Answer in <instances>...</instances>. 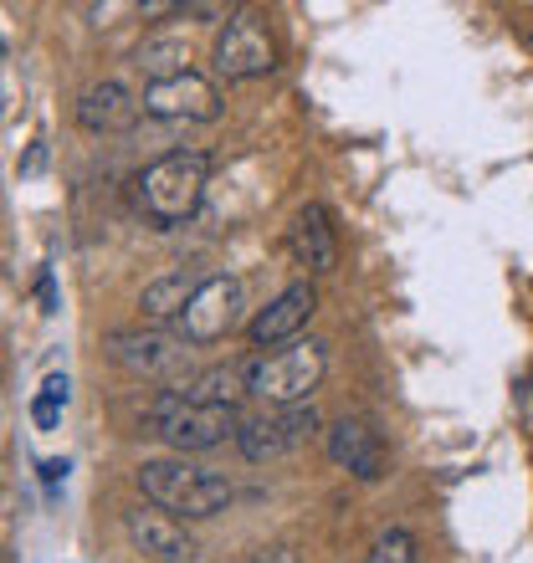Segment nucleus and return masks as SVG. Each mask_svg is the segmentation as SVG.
<instances>
[{
	"instance_id": "1",
	"label": "nucleus",
	"mask_w": 533,
	"mask_h": 563,
	"mask_svg": "<svg viewBox=\"0 0 533 563\" xmlns=\"http://www.w3.org/2000/svg\"><path fill=\"white\" fill-rule=\"evenodd\" d=\"M139 492H144L149 507H160L170 518L191 522V518H216L231 507L237 487L226 482V476L206 472V466H195L185 456H170V461H144L139 466Z\"/></svg>"
},
{
	"instance_id": "2",
	"label": "nucleus",
	"mask_w": 533,
	"mask_h": 563,
	"mask_svg": "<svg viewBox=\"0 0 533 563\" xmlns=\"http://www.w3.org/2000/svg\"><path fill=\"white\" fill-rule=\"evenodd\" d=\"M210 190V159L206 154H185V148H175V154H164V159H154L139 175V206H144L149 221L160 225H180L191 221L195 210H200V200H206Z\"/></svg>"
},
{
	"instance_id": "3",
	"label": "nucleus",
	"mask_w": 533,
	"mask_h": 563,
	"mask_svg": "<svg viewBox=\"0 0 533 563\" xmlns=\"http://www.w3.org/2000/svg\"><path fill=\"white\" fill-rule=\"evenodd\" d=\"M328 374V349L318 339H293L278 354H257L252 358V395L266 400V410L282 405H308L313 389L324 385Z\"/></svg>"
},
{
	"instance_id": "4",
	"label": "nucleus",
	"mask_w": 533,
	"mask_h": 563,
	"mask_svg": "<svg viewBox=\"0 0 533 563\" xmlns=\"http://www.w3.org/2000/svg\"><path fill=\"white\" fill-rule=\"evenodd\" d=\"M149 430L160 435L164 445H175L180 456H191V451H210V445L221 441H237V410H216V405H195L185 400L180 389H164V395H154L144 410Z\"/></svg>"
},
{
	"instance_id": "5",
	"label": "nucleus",
	"mask_w": 533,
	"mask_h": 563,
	"mask_svg": "<svg viewBox=\"0 0 533 563\" xmlns=\"http://www.w3.org/2000/svg\"><path fill=\"white\" fill-rule=\"evenodd\" d=\"M108 358L139 379H160V385H185V374H191V343L170 328H123L108 339Z\"/></svg>"
},
{
	"instance_id": "6",
	"label": "nucleus",
	"mask_w": 533,
	"mask_h": 563,
	"mask_svg": "<svg viewBox=\"0 0 533 563\" xmlns=\"http://www.w3.org/2000/svg\"><path fill=\"white\" fill-rule=\"evenodd\" d=\"M318 435V410L313 405H282V410H262V416L241 420L237 445L247 461H278L293 456Z\"/></svg>"
},
{
	"instance_id": "7",
	"label": "nucleus",
	"mask_w": 533,
	"mask_h": 563,
	"mask_svg": "<svg viewBox=\"0 0 533 563\" xmlns=\"http://www.w3.org/2000/svg\"><path fill=\"white\" fill-rule=\"evenodd\" d=\"M241 312H247V292H241L237 277H226V272H210L200 287H195L191 308L180 312V339L185 343H216L226 339L231 328L241 323Z\"/></svg>"
},
{
	"instance_id": "8",
	"label": "nucleus",
	"mask_w": 533,
	"mask_h": 563,
	"mask_svg": "<svg viewBox=\"0 0 533 563\" xmlns=\"http://www.w3.org/2000/svg\"><path fill=\"white\" fill-rule=\"evenodd\" d=\"M210 62H216V73L226 82H252V77H266L278 67V46H272V36H266V26L257 15H231Z\"/></svg>"
},
{
	"instance_id": "9",
	"label": "nucleus",
	"mask_w": 533,
	"mask_h": 563,
	"mask_svg": "<svg viewBox=\"0 0 533 563\" xmlns=\"http://www.w3.org/2000/svg\"><path fill=\"white\" fill-rule=\"evenodd\" d=\"M123 533H129L133 553L149 563H191L195 559V538L185 533V522L160 512V507H149V503L123 512Z\"/></svg>"
},
{
	"instance_id": "10",
	"label": "nucleus",
	"mask_w": 533,
	"mask_h": 563,
	"mask_svg": "<svg viewBox=\"0 0 533 563\" xmlns=\"http://www.w3.org/2000/svg\"><path fill=\"white\" fill-rule=\"evenodd\" d=\"M149 119H175V123H210L221 113V98L200 73L170 77V82H149L144 98H139Z\"/></svg>"
},
{
	"instance_id": "11",
	"label": "nucleus",
	"mask_w": 533,
	"mask_h": 563,
	"mask_svg": "<svg viewBox=\"0 0 533 563\" xmlns=\"http://www.w3.org/2000/svg\"><path fill=\"white\" fill-rule=\"evenodd\" d=\"M313 312H318V292H313V282H293V287H282V292L257 312L247 333H252L257 349H278V343H293L297 333L308 328Z\"/></svg>"
},
{
	"instance_id": "12",
	"label": "nucleus",
	"mask_w": 533,
	"mask_h": 563,
	"mask_svg": "<svg viewBox=\"0 0 533 563\" xmlns=\"http://www.w3.org/2000/svg\"><path fill=\"white\" fill-rule=\"evenodd\" d=\"M287 246H293L297 267H308L313 277H328V272L339 267V236H334V221H328V210L313 200L293 216L287 225Z\"/></svg>"
},
{
	"instance_id": "13",
	"label": "nucleus",
	"mask_w": 533,
	"mask_h": 563,
	"mask_svg": "<svg viewBox=\"0 0 533 563\" xmlns=\"http://www.w3.org/2000/svg\"><path fill=\"white\" fill-rule=\"evenodd\" d=\"M324 445H328V456H334V466H344L359 482H380L385 476V445H380V435L365 420H339L324 435Z\"/></svg>"
},
{
	"instance_id": "14",
	"label": "nucleus",
	"mask_w": 533,
	"mask_h": 563,
	"mask_svg": "<svg viewBox=\"0 0 533 563\" xmlns=\"http://www.w3.org/2000/svg\"><path fill=\"white\" fill-rule=\"evenodd\" d=\"M139 98H133L123 82H93L83 98H77V123L88 129V134H123L139 123Z\"/></svg>"
},
{
	"instance_id": "15",
	"label": "nucleus",
	"mask_w": 533,
	"mask_h": 563,
	"mask_svg": "<svg viewBox=\"0 0 533 563\" xmlns=\"http://www.w3.org/2000/svg\"><path fill=\"white\" fill-rule=\"evenodd\" d=\"M185 400L195 405H216V410H237L241 395H252V358H237V364H216V369L191 374V385L180 389Z\"/></svg>"
},
{
	"instance_id": "16",
	"label": "nucleus",
	"mask_w": 533,
	"mask_h": 563,
	"mask_svg": "<svg viewBox=\"0 0 533 563\" xmlns=\"http://www.w3.org/2000/svg\"><path fill=\"white\" fill-rule=\"evenodd\" d=\"M200 272H191V267H180V272H164L160 282H149L144 292H139V308H144V318L154 328H164V323H180V312L191 308V297H195V287H200Z\"/></svg>"
},
{
	"instance_id": "17",
	"label": "nucleus",
	"mask_w": 533,
	"mask_h": 563,
	"mask_svg": "<svg viewBox=\"0 0 533 563\" xmlns=\"http://www.w3.org/2000/svg\"><path fill=\"white\" fill-rule=\"evenodd\" d=\"M191 42L185 36H149V42H139V52H133V67L149 77V82H170V77H185L191 73Z\"/></svg>"
},
{
	"instance_id": "18",
	"label": "nucleus",
	"mask_w": 533,
	"mask_h": 563,
	"mask_svg": "<svg viewBox=\"0 0 533 563\" xmlns=\"http://www.w3.org/2000/svg\"><path fill=\"white\" fill-rule=\"evenodd\" d=\"M365 563H421V553H415V538L405 528H385L370 543V559Z\"/></svg>"
},
{
	"instance_id": "19",
	"label": "nucleus",
	"mask_w": 533,
	"mask_h": 563,
	"mask_svg": "<svg viewBox=\"0 0 533 563\" xmlns=\"http://www.w3.org/2000/svg\"><path fill=\"white\" fill-rule=\"evenodd\" d=\"M57 405H67V374H52V379L42 385V400L31 405V416H36L42 430L57 426Z\"/></svg>"
},
{
	"instance_id": "20",
	"label": "nucleus",
	"mask_w": 533,
	"mask_h": 563,
	"mask_svg": "<svg viewBox=\"0 0 533 563\" xmlns=\"http://www.w3.org/2000/svg\"><path fill=\"white\" fill-rule=\"evenodd\" d=\"M247 563H297V549H293V543H272V549L252 553Z\"/></svg>"
},
{
	"instance_id": "21",
	"label": "nucleus",
	"mask_w": 533,
	"mask_h": 563,
	"mask_svg": "<svg viewBox=\"0 0 533 563\" xmlns=\"http://www.w3.org/2000/svg\"><path fill=\"white\" fill-rule=\"evenodd\" d=\"M57 476H67V461H46V466H42V482H46V487H57Z\"/></svg>"
}]
</instances>
